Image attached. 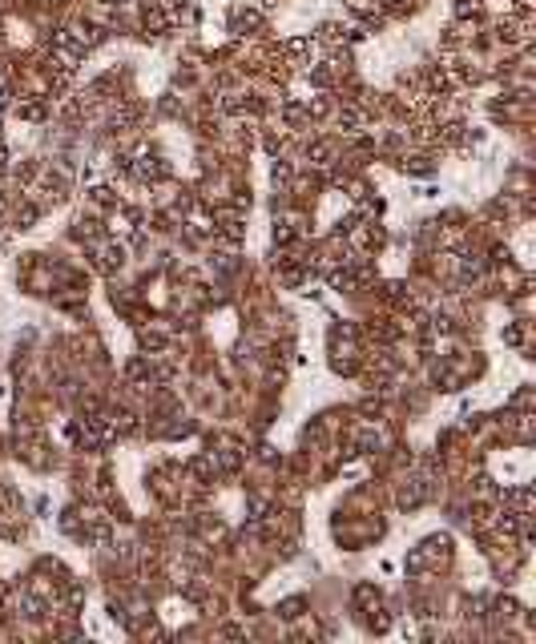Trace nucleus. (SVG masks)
Listing matches in <instances>:
<instances>
[]
</instances>
